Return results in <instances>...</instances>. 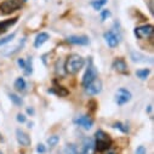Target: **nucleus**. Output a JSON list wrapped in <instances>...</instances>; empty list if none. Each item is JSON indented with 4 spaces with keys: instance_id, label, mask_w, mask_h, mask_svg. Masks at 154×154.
Masks as SVG:
<instances>
[{
    "instance_id": "nucleus-25",
    "label": "nucleus",
    "mask_w": 154,
    "mask_h": 154,
    "mask_svg": "<svg viewBox=\"0 0 154 154\" xmlns=\"http://www.w3.org/2000/svg\"><path fill=\"white\" fill-rule=\"evenodd\" d=\"M109 16H110V11H109L108 9H103V10H101V21H106Z\"/></svg>"
},
{
    "instance_id": "nucleus-6",
    "label": "nucleus",
    "mask_w": 154,
    "mask_h": 154,
    "mask_svg": "<svg viewBox=\"0 0 154 154\" xmlns=\"http://www.w3.org/2000/svg\"><path fill=\"white\" fill-rule=\"evenodd\" d=\"M95 152H96L95 140L92 137H85L82 142L79 154H95Z\"/></svg>"
},
{
    "instance_id": "nucleus-8",
    "label": "nucleus",
    "mask_w": 154,
    "mask_h": 154,
    "mask_svg": "<svg viewBox=\"0 0 154 154\" xmlns=\"http://www.w3.org/2000/svg\"><path fill=\"white\" fill-rule=\"evenodd\" d=\"M85 91H86L89 95H91V96L98 95V94L102 91V82H101L98 78H96L94 82H91L90 84H88V85L85 86Z\"/></svg>"
},
{
    "instance_id": "nucleus-17",
    "label": "nucleus",
    "mask_w": 154,
    "mask_h": 154,
    "mask_svg": "<svg viewBox=\"0 0 154 154\" xmlns=\"http://www.w3.org/2000/svg\"><path fill=\"white\" fill-rule=\"evenodd\" d=\"M27 88V84H26V80L23 78H17L16 82H15V89L17 91H24Z\"/></svg>"
},
{
    "instance_id": "nucleus-33",
    "label": "nucleus",
    "mask_w": 154,
    "mask_h": 154,
    "mask_svg": "<svg viewBox=\"0 0 154 154\" xmlns=\"http://www.w3.org/2000/svg\"><path fill=\"white\" fill-rule=\"evenodd\" d=\"M27 112H28V113H30V114H33V113H34V110H33V109H30V108H28V109H27Z\"/></svg>"
},
{
    "instance_id": "nucleus-11",
    "label": "nucleus",
    "mask_w": 154,
    "mask_h": 154,
    "mask_svg": "<svg viewBox=\"0 0 154 154\" xmlns=\"http://www.w3.org/2000/svg\"><path fill=\"white\" fill-rule=\"evenodd\" d=\"M67 42L74 45H88L90 43L89 38L85 35H72L67 38Z\"/></svg>"
},
{
    "instance_id": "nucleus-3",
    "label": "nucleus",
    "mask_w": 154,
    "mask_h": 154,
    "mask_svg": "<svg viewBox=\"0 0 154 154\" xmlns=\"http://www.w3.org/2000/svg\"><path fill=\"white\" fill-rule=\"evenodd\" d=\"M21 6H22L21 0H4V2L0 4V12L4 15H9V14L21 9Z\"/></svg>"
},
{
    "instance_id": "nucleus-1",
    "label": "nucleus",
    "mask_w": 154,
    "mask_h": 154,
    "mask_svg": "<svg viewBox=\"0 0 154 154\" xmlns=\"http://www.w3.org/2000/svg\"><path fill=\"white\" fill-rule=\"evenodd\" d=\"M84 58L79 55H72L68 57L66 62V70L69 74H76L83 67H84Z\"/></svg>"
},
{
    "instance_id": "nucleus-5",
    "label": "nucleus",
    "mask_w": 154,
    "mask_h": 154,
    "mask_svg": "<svg viewBox=\"0 0 154 154\" xmlns=\"http://www.w3.org/2000/svg\"><path fill=\"white\" fill-rule=\"evenodd\" d=\"M135 35L138 39H149L153 35V26L152 24H144L135 28Z\"/></svg>"
},
{
    "instance_id": "nucleus-21",
    "label": "nucleus",
    "mask_w": 154,
    "mask_h": 154,
    "mask_svg": "<svg viewBox=\"0 0 154 154\" xmlns=\"http://www.w3.org/2000/svg\"><path fill=\"white\" fill-rule=\"evenodd\" d=\"M10 100L14 102V104H15V106L21 107V106L23 104V100H22L20 96H17L16 94H10Z\"/></svg>"
},
{
    "instance_id": "nucleus-13",
    "label": "nucleus",
    "mask_w": 154,
    "mask_h": 154,
    "mask_svg": "<svg viewBox=\"0 0 154 154\" xmlns=\"http://www.w3.org/2000/svg\"><path fill=\"white\" fill-rule=\"evenodd\" d=\"M50 39V35L48 34V33H45V32H42V33H39L36 36H35V40H34V48H36V49H39L40 46H43L48 40Z\"/></svg>"
},
{
    "instance_id": "nucleus-32",
    "label": "nucleus",
    "mask_w": 154,
    "mask_h": 154,
    "mask_svg": "<svg viewBox=\"0 0 154 154\" xmlns=\"http://www.w3.org/2000/svg\"><path fill=\"white\" fill-rule=\"evenodd\" d=\"M103 154H117V152H115V150H112V149H107V150H104Z\"/></svg>"
},
{
    "instance_id": "nucleus-28",
    "label": "nucleus",
    "mask_w": 154,
    "mask_h": 154,
    "mask_svg": "<svg viewBox=\"0 0 154 154\" xmlns=\"http://www.w3.org/2000/svg\"><path fill=\"white\" fill-rule=\"evenodd\" d=\"M36 152L38 153H40V154H44L45 152H46V148H45V146L44 144H38V147H36Z\"/></svg>"
},
{
    "instance_id": "nucleus-30",
    "label": "nucleus",
    "mask_w": 154,
    "mask_h": 154,
    "mask_svg": "<svg viewBox=\"0 0 154 154\" xmlns=\"http://www.w3.org/2000/svg\"><path fill=\"white\" fill-rule=\"evenodd\" d=\"M17 122L24 123V122H26V115H23V114H17Z\"/></svg>"
},
{
    "instance_id": "nucleus-24",
    "label": "nucleus",
    "mask_w": 154,
    "mask_h": 154,
    "mask_svg": "<svg viewBox=\"0 0 154 154\" xmlns=\"http://www.w3.org/2000/svg\"><path fill=\"white\" fill-rule=\"evenodd\" d=\"M15 33H12V34H9L8 36H5V38H2L0 39V46H3V45H5V44H8V43H10L14 38H15Z\"/></svg>"
},
{
    "instance_id": "nucleus-9",
    "label": "nucleus",
    "mask_w": 154,
    "mask_h": 154,
    "mask_svg": "<svg viewBox=\"0 0 154 154\" xmlns=\"http://www.w3.org/2000/svg\"><path fill=\"white\" fill-rule=\"evenodd\" d=\"M104 39H106V43L108 44V46L112 48V49L117 48L118 44H119V40H120L119 36H118V34L115 33L114 30H108V32H106V33H104Z\"/></svg>"
},
{
    "instance_id": "nucleus-4",
    "label": "nucleus",
    "mask_w": 154,
    "mask_h": 154,
    "mask_svg": "<svg viewBox=\"0 0 154 154\" xmlns=\"http://www.w3.org/2000/svg\"><path fill=\"white\" fill-rule=\"evenodd\" d=\"M97 78V70L92 63V60L89 61V66H88V69L83 76V86L85 88L88 84H90L91 82H94L95 79Z\"/></svg>"
},
{
    "instance_id": "nucleus-2",
    "label": "nucleus",
    "mask_w": 154,
    "mask_h": 154,
    "mask_svg": "<svg viewBox=\"0 0 154 154\" xmlns=\"http://www.w3.org/2000/svg\"><path fill=\"white\" fill-rule=\"evenodd\" d=\"M95 138H96V141H95L96 149H98L100 152H104V150L109 149L112 141H110L109 136H108L104 131L98 130V131L96 132V135H95Z\"/></svg>"
},
{
    "instance_id": "nucleus-16",
    "label": "nucleus",
    "mask_w": 154,
    "mask_h": 154,
    "mask_svg": "<svg viewBox=\"0 0 154 154\" xmlns=\"http://www.w3.org/2000/svg\"><path fill=\"white\" fill-rule=\"evenodd\" d=\"M131 60L134 62H137V63H146L149 61L147 56H144L143 54L137 52V51H131Z\"/></svg>"
},
{
    "instance_id": "nucleus-18",
    "label": "nucleus",
    "mask_w": 154,
    "mask_h": 154,
    "mask_svg": "<svg viewBox=\"0 0 154 154\" xmlns=\"http://www.w3.org/2000/svg\"><path fill=\"white\" fill-rule=\"evenodd\" d=\"M149 73H150V70H149L148 68H144V69H138V70L136 72V75L138 76L140 79H142V80H146V79L148 78Z\"/></svg>"
},
{
    "instance_id": "nucleus-7",
    "label": "nucleus",
    "mask_w": 154,
    "mask_h": 154,
    "mask_svg": "<svg viewBox=\"0 0 154 154\" xmlns=\"http://www.w3.org/2000/svg\"><path fill=\"white\" fill-rule=\"evenodd\" d=\"M131 97H132V95L129 90H126L124 88H120L117 91V95H115V102H117L119 106H123V104L128 103L131 100Z\"/></svg>"
},
{
    "instance_id": "nucleus-26",
    "label": "nucleus",
    "mask_w": 154,
    "mask_h": 154,
    "mask_svg": "<svg viewBox=\"0 0 154 154\" xmlns=\"http://www.w3.org/2000/svg\"><path fill=\"white\" fill-rule=\"evenodd\" d=\"M56 89H57V90H56V91L54 90V92H56L57 95H60V96H67V95H68V91H67L66 89H63L62 86H57Z\"/></svg>"
},
{
    "instance_id": "nucleus-29",
    "label": "nucleus",
    "mask_w": 154,
    "mask_h": 154,
    "mask_svg": "<svg viewBox=\"0 0 154 154\" xmlns=\"http://www.w3.org/2000/svg\"><path fill=\"white\" fill-rule=\"evenodd\" d=\"M136 154H147V150L143 146H140L137 149H136Z\"/></svg>"
},
{
    "instance_id": "nucleus-12",
    "label": "nucleus",
    "mask_w": 154,
    "mask_h": 154,
    "mask_svg": "<svg viewBox=\"0 0 154 154\" xmlns=\"http://www.w3.org/2000/svg\"><path fill=\"white\" fill-rule=\"evenodd\" d=\"M16 138H17V142L21 144V146H23V147H28V146H30V137L23 131V130H21V129H17L16 130Z\"/></svg>"
},
{
    "instance_id": "nucleus-23",
    "label": "nucleus",
    "mask_w": 154,
    "mask_h": 154,
    "mask_svg": "<svg viewBox=\"0 0 154 154\" xmlns=\"http://www.w3.org/2000/svg\"><path fill=\"white\" fill-rule=\"evenodd\" d=\"M24 72L27 75H30L33 73V68H32V57H28V60L26 61V67H24Z\"/></svg>"
},
{
    "instance_id": "nucleus-10",
    "label": "nucleus",
    "mask_w": 154,
    "mask_h": 154,
    "mask_svg": "<svg viewBox=\"0 0 154 154\" xmlns=\"http://www.w3.org/2000/svg\"><path fill=\"white\" fill-rule=\"evenodd\" d=\"M75 124L79 125L83 129H85V130H90L94 125V120L89 117V115H82V117H78L75 119Z\"/></svg>"
},
{
    "instance_id": "nucleus-20",
    "label": "nucleus",
    "mask_w": 154,
    "mask_h": 154,
    "mask_svg": "<svg viewBox=\"0 0 154 154\" xmlns=\"http://www.w3.org/2000/svg\"><path fill=\"white\" fill-rule=\"evenodd\" d=\"M64 153L66 154H79V150L74 144H67L64 148Z\"/></svg>"
},
{
    "instance_id": "nucleus-31",
    "label": "nucleus",
    "mask_w": 154,
    "mask_h": 154,
    "mask_svg": "<svg viewBox=\"0 0 154 154\" xmlns=\"http://www.w3.org/2000/svg\"><path fill=\"white\" fill-rule=\"evenodd\" d=\"M17 63H18V66H20L22 69H24V67H26V61H24L23 58H18Z\"/></svg>"
},
{
    "instance_id": "nucleus-27",
    "label": "nucleus",
    "mask_w": 154,
    "mask_h": 154,
    "mask_svg": "<svg viewBox=\"0 0 154 154\" xmlns=\"http://www.w3.org/2000/svg\"><path fill=\"white\" fill-rule=\"evenodd\" d=\"M114 128H117V129H120L123 132H129V128L122 123H115L114 124Z\"/></svg>"
},
{
    "instance_id": "nucleus-22",
    "label": "nucleus",
    "mask_w": 154,
    "mask_h": 154,
    "mask_svg": "<svg viewBox=\"0 0 154 154\" xmlns=\"http://www.w3.org/2000/svg\"><path fill=\"white\" fill-rule=\"evenodd\" d=\"M58 142H60V137H58L57 135L50 136V137L48 138V144H49L50 147H55V146H57Z\"/></svg>"
},
{
    "instance_id": "nucleus-14",
    "label": "nucleus",
    "mask_w": 154,
    "mask_h": 154,
    "mask_svg": "<svg viewBox=\"0 0 154 154\" xmlns=\"http://www.w3.org/2000/svg\"><path fill=\"white\" fill-rule=\"evenodd\" d=\"M113 68H114V70H117L118 73H123V74L128 73V66H126L125 61L122 60V58H117L113 62Z\"/></svg>"
},
{
    "instance_id": "nucleus-15",
    "label": "nucleus",
    "mask_w": 154,
    "mask_h": 154,
    "mask_svg": "<svg viewBox=\"0 0 154 154\" xmlns=\"http://www.w3.org/2000/svg\"><path fill=\"white\" fill-rule=\"evenodd\" d=\"M17 20H18V17H15V18H10V20H5V21L0 22V34L5 33L10 27H12L17 22Z\"/></svg>"
},
{
    "instance_id": "nucleus-19",
    "label": "nucleus",
    "mask_w": 154,
    "mask_h": 154,
    "mask_svg": "<svg viewBox=\"0 0 154 154\" xmlns=\"http://www.w3.org/2000/svg\"><path fill=\"white\" fill-rule=\"evenodd\" d=\"M107 2L108 0H94V2L91 3V5H92V8L95 9V10H102V8L107 4Z\"/></svg>"
}]
</instances>
